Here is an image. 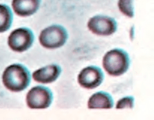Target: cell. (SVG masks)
Wrapping results in <instances>:
<instances>
[{"label":"cell","mask_w":154,"mask_h":120,"mask_svg":"<svg viewBox=\"0 0 154 120\" xmlns=\"http://www.w3.org/2000/svg\"><path fill=\"white\" fill-rule=\"evenodd\" d=\"M2 83L8 90L19 93L25 90L31 82V74L27 67L21 64L8 66L2 74Z\"/></svg>","instance_id":"cell-1"},{"label":"cell","mask_w":154,"mask_h":120,"mask_svg":"<svg viewBox=\"0 0 154 120\" xmlns=\"http://www.w3.org/2000/svg\"><path fill=\"white\" fill-rule=\"evenodd\" d=\"M103 66L109 75L121 76L128 71L130 66L129 54L119 48L112 49L103 57Z\"/></svg>","instance_id":"cell-2"},{"label":"cell","mask_w":154,"mask_h":120,"mask_svg":"<svg viewBox=\"0 0 154 120\" xmlns=\"http://www.w3.org/2000/svg\"><path fill=\"white\" fill-rule=\"evenodd\" d=\"M68 33L64 27L54 24L48 26L41 32L39 42L44 48L48 49H58L66 44Z\"/></svg>","instance_id":"cell-3"},{"label":"cell","mask_w":154,"mask_h":120,"mask_svg":"<svg viewBox=\"0 0 154 120\" xmlns=\"http://www.w3.org/2000/svg\"><path fill=\"white\" fill-rule=\"evenodd\" d=\"M35 42L33 32L29 28L22 27L14 30L8 38V44L11 50L23 52L29 49Z\"/></svg>","instance_id":"cell-4"},{"label":"cell","mask_w":154,"mask_h":120,"mask_svg":"<svg viewBox=\"0 0 154 120\" xmlns=\"http://www.w3.org/2000/svg\"><path fill=\"white\" fill-rule=\"evenodd\" d=\"M52 101V92L44 86L32 87L26 95V104L31 109H47L51 105Z\"/></svg>","instance_id":"cell-5"},{"label":"cell","mask_w":154,"mask_h":120,"mask_svg":"<svg viewBox=\"0 0 154 120\" xmlns=\"http://www.w3.org/2000/svg\"><path fill=\"white\" fill-rule=\"evenodd\" d=\"M88 28L98 36H109L115 33L118 23L114 18L105 15H96L88 22Z\"/></svg>","instance_id":"cell-6"},{"label":"cell","mask_w":154,"mask_h":120,"mask_svg":"<svg viewBox=\"0 0 154 120\" xmlns=\"http://www.w3.org/2000/svg\"><path fill=\"white\" fill-rule=\"evenodd\" d=\"M104 74L100 67L88 66L81 70L78 75V83L83 88L88 90L97 88L103 83Z\"/></svg>","instance_id":"cell-7"},{"label":"cell","mask_w":154,"mask_h":120,"mask_svg":"<svg viewBox=\"0 0 154 120\" xmlns=\"http://www.w3.org/2000/svg\"><path fill=\"white\" fill-rule=\"evenodd\" d=\"M61 73V68L58 64H52L36 70L32 74L35 81L41 84H50L56 81Z\"/></svg>","instance_id":"cell-8"},{"label":"cell","mask_w":154,"mask_h":120,"mask_svg":"<svg viewBox=\"0 0 154 120\" xmlns=\"http://www.w3.org/2000/svg\"><path fill=\"white\" fill-rule=\"evenodd\" d=\"M41 0H13L11 3L14 11L20 16H29L40 8Z\"/></svg>","instance_id":"cell-9"},{"label":"cell","mask_w":154,"mask_h":120,"mask_svg":"<svg viewBox=\"0 0 154 120\" xmlns=\"http://www.w3.org/2000/svg\"><path fill=\"white\" fill-rule=\"evenodd\" d=\"M113 107V98L111 94L104 91L94 93L88 101L89 109H112Z\"/></svg>","instance_id":"cell-10"},{"label":"cell","mask_w":154,"mask_h":120,"mask_svg":"<svg viewBox=\"0 0 154 120\" xmlns=\"http://www.w3.org/2000/svg\"><path fill=\"white\" fill-rule=\"evenodd\" d=\"M13 13L8 5L0 4V33L5 32L11 27Z\"/></svg>","instance_id":"cell-11"},{"label":"cell","mask_w":154,"mask_h":120,"mask_svg":"<svg viewBox=\"0 0 154 120\" xmlns=\"http://www.w3.org/2000/svg\"><path fill=\"white\" fill-rule=\"evenodd\" d=\"M118 6L120 11L127 17L132 18L135 15L133 0H118Z\"/></svg>","instance_id":"cell-12"},{"label":"cell","mask_w":154,"mask_h":120,"mask_svg":"<svg viewBox=\"0 0 154 120\" xmlns=\"http://www.w3.org/2000/svg\"><path fill=\"white\" fill-rule=\"evenodd\" d=\"M134 101H135V98H134V97L131 96L124 97V98L118 100V103H117L116 104V108L117 109H124V108L132 109L134 107Z\"/></svg>","instance_id":"cell-13"}]
</instances>
